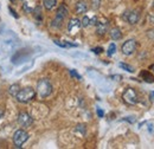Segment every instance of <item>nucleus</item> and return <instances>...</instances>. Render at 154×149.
<instances>
[{
    "label": "nucleus",
    "instance_id": "nucleus-30",
    "mask_svg": "<svg viewBox=\"0 0 154 149\" xmlns=\"http://www.w3.org/2000/svg\"><path fill=\"white\" fill-rule=\"evenodd\" d=\"M97 115H98L100 117H103V116H104V112L102 111L101 109H97Z\"/></svg>",
    "mask_w": 154,
    "mask_h": 149
},
{
    "label": "nucleus",
    "instance_id": "nucleus-28",
    "mask_svg": "<svg viewBox=\"0 0 154 149\" xmlns=\"http://www.w3.org/2000/svg\"><path fill=\"white\" fill-rule=\"evenodd\" d=\"M8 11L11 12V14H12V16H13L14 18H17V19L19 18V16H18V14L16 13V11H13V10H12V7H8Z\"/></svg>",
    "mask_w": 154,
    "mask_h": 149
},
{
    "label": "nucleus",
    "instance_id": "nucleus-34",
    "mask_svg": "<svg viewBox=\"0 0 154 149\" xmlns=\"http://www.w3.org/2000/svg\"><path fill=\"white\" fill-rule=\"evenodd\" d=\"M10 1H14V0H10Z\"/></svg>",
    "mask_w": 154,
    "mask_h": 149
},
{
    "label": "nucleus",
    "instance_id": "nucleus-26",
    "mask_svg": "<svg viewBox=\"0 0 154 149\" xmlns=\"http://www.w3.org/2000/svg\"><path fill=\"white\" fill-rule=\"evenodd\" d=\"M123 121H127V122H129V123H134L136 120H135V117H133V116H128V117H125Z\"/></svg>",
    "mask_w": 154,
    "mask_h": 149
},
{
    "label": "nucleus",
    "instance_id": "nucleus-2",
    "mask_svg": "<svg viewBox=\"0 0 154 149\" xmlns=\"http://www.w3.org/2000/svg\"><path fill=\"white\" fill-rule=\"evenodd\" d=\"M36 96V91L33 88H24V89H20L18 93L16 95V99L20 102V103H29L31 102Z\"/></svg>",
    "mask_w": 154,
    "mask_h": 149
},
{
    "label": "nucleus",
    "instance_id": "nucleus-18",
    "mask_svg": "<svg viewBox=\"0 0 154 149\" xmlns=\"http://www.w3.org/2000/svg\"><path fill=\"white\" fill-rule=\"evenodd\" d=\"M19 90H20V88H19V85H18V84L11 85V88H10V95H11V96H13V97H16V95L18 93Z\"/></svg>",
    "mask_w": 154,
    "mask_h": 149
},
{
    "label": "nucleus",
    "instance_id": "nucleus-17",
    "mask_svg": "<svg viewBox=\"0 0 154 149\" xmlns=\"http://www.w3.org/2000/svg\"><path fill=\"white\" fill-rule=\"evenodd\" d=\"M119 66H120L121 69L128 71V72H134V68L131 66V65H128V64H126V63H119Z\"/></svg>",
    "mask_w": 154,
    "mask_h": 149
},
{
    "label": "nucleus",
    "instance_id": "nucleus-29",
    "mask_svg": "<svg viewBox=\"0 0 154 149\" xmlns=\"http://www.w3.org/2000/svg\"><path fill=\"white\" fill-rule=\"evenodd\" d=\"M97 23V17H94V18L90 19V25H96Z\"/></svg>",
    "mask_w": 154,
    "mask_h": 149
},
{
    "label": "nucleus",
    "instance_id": "nucleus-35",
    "mask_svg": "<svg viewBox=\"0 0 154 149\" xmlns=\"http://www.w3.org/2000/svg\"><path fill=\"white\" fill-rule=\"evenodd\" d=\"M153 7H154V2H153Z\"/></svg>",
    "mask_w": 154,
    "mask_h": 149
},
{
    "label": "nucleus",
    "instance_id": "nucleus-7",
    "mask_svg": "<svg viewBox=\"0 0 154 149\" xmlns=\"http://www.w3.org/2000/svg\"><path fill=\"white\" fill-rule=\"evenodd\" d=\"M18 123H19L21 127L27 128V127H30L33 123V118L27 112L21 111L19 114V116H18Z\"/></svg>",
    "mask_w": 154,
    "mask_h": 149
},
{
    "label": "nucleus",
    "instance_id": "nucleus-20",
    "mask_svg": "<svg viewBox=\"0 0 154 149\" xmlns=\"http://www.w3.org/2000/svg\"><path fill=\"white\" fill-rule=\"evenodd\" d=\"M75 130L78 131L81 136H84V135H85V131H87L85 124H78V126L76 127V129H75Z\"/></svg>",
    "mask_w": 154,
    "mask_h": 149
},
{
    "label": "nucleus",
    "instance_id": "nucleus-25",
    "mask_svg": "<svg viewBox=\"0 0 154 149\" xmlns=\"http://www.w3.org/2000/svg\"><path fill=\"white\" fill-rule=\"evenodd\" d=\"M70 74L72 76V77H75L76 79H82V77H81V74H77L76 70H70Z\"/></svg>",
    "mask_w": 154,
    "mask_h": 149
},
{
    "label": "nucleus",
    "instance_id": "nucleus-15",
    "mask_svg": "<svg viewBox=\"0 0 154 149\" xmlns=\"http://www.w3.org/2000/svg\"><path fill=\"white\" fill-rule=\"evenodd\" d=\"M43 4H44V7H45L46 10L51 11L52 8L56 7V5H57V0H44Z\"/></svg>",
    "mask_w": 154,
    "mask_h": 149
},
{
    "label": "nucleus",
    "instance_id": "nucleus-27",
    "mask_svg": "<svg viewBox=\"0 0 154 149\" xmlns=\"http://www.w3.org/2000/svg\"><path fill=\"white\" fill-rule=\"evenodd\" d=\"M93 52L96 53V55H100V53L103 52V49L102 47H95V49H93Z\"/></svg>",
    "mask_w": 154,
    "mask_h": 149
},
{
    "label": "nucleus",
    "instance_id": "nucleus-3",
    "mask_svg": "<svg viewBox=\"0 0 154 149\" xmlns=\"http://www.w3.org/2000/svg\"><path fill=\"white\" fill-rule=\"evenodd\" d=\"M37 93L40 98H45L52 93V85L49 79H46V78L39 79L37 83Z\"/></svg>",
    "mask_w": 154,
    "mask_h": 149
},
{
    "label": "nucleus",
    "instance_id": "nucleus-1",
    "mask_svg": "<svg viewBox=\"0 0 154 149\" xmlns=\"http://www.w3.org/2000/svg\"><path fill=\"white\" fill-rule=\"evenodd\" d=\"M18 46H19V39L11 31H7L4 35H1V37H0V47H1L2 52H5V53L16 52Z\"/></svg>",
    "mask_w": 154,
    "mask_h": 149
},
{
    "label": "nucleus",
    "instance_id": "nucleus-32",
    "mask_svg": "<svg viewBox=\"0 0 154 149\" xmlns=\"http://www.w3.org/2000/svg\"><path fill=\"white\" fill-rule=\"evenodd\" d=\"M149 69H152V70H153V71H154V64H153V65H152V66H151V68H149Z\"/></svg>",
    "mask_w": 154,
    "mask_h": 149
},
{
    "label": "nucleus",
    "instance_id": "nucleus-31",
    "mask_svg": "<svg viewBox=\"0 0 154 149\" xmlns=\"http://www.w3.org/2000/svg\"><path fill=\"white\" fill-rule=\"evenodd\" d=\"M2 115H4V110H1V109H0V118L2 117Z\"/></svg>",
    "mask_w": 154,
    "mask_h": 149
},
{
    "label": "nucleus",
    "instance_id": "nucleus-6",
    "mask_svg": "<svg viewBox=\"0 0 154 149\" xmlns=\"http://www.w3.org/2000/svg\"><path fill=\"white\" fill-rule=\"evenodd\" d=\"M122 98H123V101H125L127 104H131V105H134V104L137 103V95H136L134 89H132V88L127 89V90L123 93Z\"/></svg>",
    "mask_w": 154,
    "mask_h": 149
},
{
    "label": "nucleus",
    "instance_id": "nucleus-11",
    "mask_svg": "<svg viewBox=\"0 0 154 149\" xmlns=\"http://www.w3.org/2000/svg\"><path fill=\"white\" fill-rule=\"evenodd\" d=\"M75 11H76L77 14H83V13H85V12L88 11V5H87V2H85L84 0L77 1Z\"/></svg>",
    "mask_w": 154,
    "mask_h": 149
},
{
    "label": "nucleus",
    "instance_id": "nucleus-13",
    "mask_svg": "<svg viewBox=\"0 0 154 149\" xmlns=\"http://www.w3.org/2000/svg\"><path fill=\"white\" fill-rule=\"evenodd\" d=\"M109 35H110V37H112L113 40H119V39L122 38V33H121V31H120L119 27H113V29L110 30Z\"/></svg>",
    "mask_w": 154,
    "mask_h": 149
},
{
    "label": "nucleus",
    "instance_id": "nucleus-22",
    "mask_svg": "<svg viewBox=\"0 0 154 149\" xmlns=\"http://www.w3.org/2000/svg\"><path fill=\"white\" fill-rule=\"evenodd\" d=\"M116 51V45L114 44V43H112L110 45H109V47H108V52H107V55L109 57H112L114 53H115Z\"/></svg>",
    "mask_w": 154,
    "mask_h": 149
},
{
    "label": "nucleus",
    "instance_id": "nucleus-10",
    "mask_svg": "<svg viewBox=\"0 0 154 149\" xmlns=\"http://www.w3.org/2000/svg\"><path fill=\"white\" fill-rule=\"evenodd\" d=\"M108 21L107 20H97L96 23V33L98 36H104L106 32L108 31Z\"/></svg>",
    "mask_w": 154,
    "mask_h": 149
},
{
    "label": "nucleus",
    "instance_id": "nucleus-33",
    "mask_svg": "<svg viewBox=\"0 0 154 149\" xmlns=\"http://www.w3.org/2000/svg\"><path fill=\"white\" fill-rule=\"evenodd\" d=\"M151 96H153V97H154V91H152V93H151Z\"/></svg>",
    "mask_w": 154,
    "mask_h": 149
},
{
    "label": "nucleus",
    "instance_id": "nucleus-12",
    "mask_svg": "<svg viewBox=\"0 0 154 149\" xmlns=\"http://www.w3.org/2000/svg\"><path fill=\"white\" fill-rule=\"evenodd\" d=\"M140 77L145 81V82H147V83H154V76L149 71H141L140 72Z\"/></svg>",
    "mask_w": 154,
    "mask_h": 149
},
{
    "label": "nucleus",
    "instance_id": "nucleus-14",
    "mask_svg": "<svg viewBox=\"0 0 154 149\" xmlns=\"http://www.w3.org/2000/svg\"><path fill=\"white\" fill-rule=\"evenodd\" d=\"M68 14H69V10H68V7H66L65 5H60V6L58 7L57 14H56V16H59V17H62V18L65 19V17H68Z\"/></svg>",
    "mask_w": 154,
    "mask_h": 149
},
{
    "label": "nucleus",
    "instance_id": "nucleus-8",
    "mask_svg": "<svg viewBox=\"0 0 154 149\" xmlns=\"http://www.w3.org/2000/svg\"><path fill=\"white\" fill-rule=\"evenodd\" d=\"M82 27L81 25V20H78L77 18H71L69 24H68V31L70 35H76L79 31V29Z\"/></svg>",
    "mask_w": 154,
    "mask_h": 149
},
{
    "label": "nucleus",
    "instance_id": "nucleus-19",
    "mask_svg": "<svg viewBox=\"0 0 154 149\" xmlns=\"http://www.w3.org/2000/svg\"><path fill=\"white\" fill-rule=\"evenodd\" d=\"M23 10H24V12H26V13H31V12L33 11V6L31 5V2H24Z\"/></svg>",
    "mask_w": 154,
    "mask_h": 149
},
{
    "label": "nucleus",
    "instance_id": "nucleus-21",
    "mask_svg": "<svg viewBox=\"0 0 154 149\" xmlns=\"http://www.w3.org/2000/svg\"><path fill=\"white\" fill-rule=\"evenodd\" d=\"M33 13H35V17H36V19L38 20V21H42V19H43V17H42V12H40V7L39 6H37L36 8H33V11H32Z\"/></svg>",
    "mask_w": 154,
    "mask_h": 149
},
{
    "label": "nucleus",
    "instance_id": "nucleus-5",
    "mask_svg": "<svg viewBox=\"0 0 154 149\" xmlns=\"http://www.w3.org/2000/svg\"><path fill=\"white\" fill-rule=\"evenodd\" d=\"M121 51L125 56H132L136 51V41L134 39H128L127 41H125L121 46Z\"/></svg>",
    "mask_w": 154,
    "mask_h": 149
},
{
    "label": "nucleus",
    "instance_id": "nucleus-9",
    "mask_svg": "<svg viewBox=\"0 0 154 149\" xmlns=\"http://www.w3.org/2000/svg\"><path fill=\"white\" fill-rule=\"evenodd\" d=\"M123 19H125L126 21H128L129 24L134 25V24H136V23L139 21L140 14H139L137 11H127V12H125V14H123Z\"/></svg>",
    "mask_w": 154,
    "mask_h": 149
},
{
    "label": "nucleus",
    "instance_id": "nucleus-4",
    "mask_svg": "<svg viewBox=\"0 0 154 149\" xmlns=\"http://www.w3.org/2000/svg\"><path fill=\"white\" fill-rule=\"evenodd\" d=\"M27 138H29V134H27L26 131L23 130V129L17 130L14 132V135H13L14 146H16L17 148H21V146L27 141Z\"/></svg>",
    "mask_w": 154,
    "mask_h": 149
},
{
    "label": "nucleus",
    "instance_id": "nucleus-16",
    "mask_svg": "<svg viewBox=\"0 0 154 149\" xmlns=\"http://www.w3.org/2000/svg\"><path fill=\"white\" fill-rule=\"evenodd\" d=\"M63 21H64V18H62V17H59V16H56V18L54 19L52 23H51V26H52V27H56V29H59V27L62 26Z\"/></svg>",
    "mask_w": 154,
    "mask_h": 149
},
{
    "label": "nucleus",
    "instance_id": "nucleus-24",
    "mask_svg": "<svg viewBox=\"0 0 154 149\" xmlns=\"http://www.w3.org/2000/svg\"><path fill=\"white\" fill-rule=\"evenodd\" d=\"M101 6V0H91V7L94 10H98Z\"/></svg>",
    "mask_w": 154,
    "mask_h": 149
},
{
    "label": "nucleus",
    "instance_id": "nucleus-23",
    "mask_svg": "<svg viewBox=\"0 0 154 149\" xmlns=\"http://www.w3.org/2000/svg\"><path fill=\"white\" fill-rule=\"evenodd\" d=\"M81 25H82L83 27L89 26V25H90V19H89V17L84 16V17H83V19H82V21H81Z\"/></svg>",
    "mask_w": 154,
    "mask_h": 149
}]
</instances>
